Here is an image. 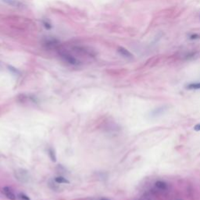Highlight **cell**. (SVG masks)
<instances>
[{
	"instance_id": "cell-1",
	"label": "cell",
	"mask_w": 200,
	"mask_h": 200,
	"mask_svg": "<svg viewBox=\"0 0 200 200\" xmlns=\"http://www.w3.org/2000/svg\"><path fill=\"white\" fill-rule=\"evenodd\" d=\"M60 57H61L65 62H67V64H70V65L77 66V65L80 64V62H79L74 56H73L71 54H70L68 52H66V51L60 52Z\"/></svg>"
},
{
	"instance_id": "cell-2",
	"label": "cell",
	"mask_w": 200,
	"mask_h": 200,
	"mask_svg": "<svg viewBox=\"0 0 200 200\" xmlns=\"http://www.w3.org/2000/svg\"><path fill=\"white\" fill-rule=\"evenodd\" d=\"M117 52H118V53H119L121 56H123L124 58H126V59H128V60H131V59L133 58V55H132L128 49H126V48H124V47H121V46L118 47Z\"/></svg>"
},
{
	"instance_id": "cell-3",
	"label": "cell",
	"mask_w": 200,
	"mask_h": 200,
	"mask_svg": "<svg viewBox=\"0 0 200 200\" xmlns=\"http://www.w3.org/2000/svg\"><path fill=\"white\" fill-rule=\"evenodd\" d=\"M2 192L4 193V195L6 196V197L7 199L10 200H16L17 197L14 195V193L11 191V189L8 187H4L2 188Z\"/></svg>"
},
{
	"instance_id": "cell-4",
	"label": "cell",
	"mask_w": 200,
	"mask_h": 200,
	"mask_svg": "<svg viewBox=\"0 0 200 200\" xmlns=\"http://www.w3.org/2000/svg\"><path fill=\"white\" fill-rule=\"evenodd\" d=\"M155 185H156V188H158L160 190H167V184L163 182V181H158L155 183Z\"/></svg>"
},
{
	"instance_id": "cell-5",
	"label": "cell",
	"mask_w": 200,
	"mask_h": 200,
	"mask_svg": "<svg viewBox=\"0 0 200 200\" xmlns=\"http://www.w3.org/2000/svg\"><path fill=\"white\" fill-rule=\"evenodd\" d=\"M164 110H166V109L163 107V106H162V107H159V108H157L156 110H154L152 112V116H159V115H161Z\"/></svg>"
},
{
	"instance_id": "cell-6",
	"label": "cell",
	"mask_w": 200,
	"mask_h": 200,
	"mask_svg": "<svg viewBox=\"0 0 200 200\" xmlns=\"http://www.w3.org/2000/svg\"><path fill=\"white\" fill-rule=\"evenodd\" d=\"M3 1L5 2H6L7 4L12 6H15V7L17 6V7H18V6H22V4L20 2L17 1V0H3Z\"/></svg>"
},
{
	"instance_id": "cell-7",
	"label": "cell",
	"mask_w": 200,
	"mask_h": 200,
	"mask_svg": "<svg viewBox=\"0 0 200 200\" xmlns=\"http://www.w3.org/2000/svg\"><path fill=\"white\" fill-rule=\"evenodd\" d=\"M186 89L189 90H196V89H200V82H196V83H191L188 84L186 86Z\"/></svg>"
},
{
	"instance_id": "cell-8",
	"label": "cell",
	"mask_w": 200,
	"mask_h": 200,
	"mask_svg": "<svg viewBox=\"0 0 200 200\" xmlns=\"http://www.w3.org/2000/svg\"><path fill=\"white\" fill-rule=\"evenodd\" d=\"M55 181L58 184H70V181L67 180V178L64 177H56L55 178Z\"/></svg>"
},
{
	"instance_id": "cell-9",
	"label": "cell",
	"mask_w": 200,
	"mask_h": 200,
	"mask_svg": "<svg viewBox=\"0 0 200 200\" xmlns=\"http://www.w3.org/2000/svg\"><path fill=\"white\" fill-rule=\"evenodd\" d=\"M48 155H49V157H50V159H51V160L52 162H56V156L55 151L52 148L48 149Z\"/></svg>"
},
{
	"instance_id": "cell-10",
	"label": "cell",
	"mask_w": 200,
	"mask_h": 200,
	"mask_svg": "<svg viewBox=\"0 0 200 200\" xmlns=\"http://www.w3.org/2000/svg\"><path fill=\"white\" fill-rule=\"evenodd\" d=\"M18 197L21 200H31L30 199V198H29L27 196H26V195L23 194V193H20V194L18 195Z\"/></svg>"
},
{
	"instance_id": "cell-11",
	"label": "cell",
	"mask_w": 200,
	"mask_h": 200,
	"mask_svg": "<svg viewBox=\"0 0 200 200\" xmlns=\"http://www.w3.org/2000/svg\"><path fill=\"white\" fill-rule=\"evenodd\" d=\"M42 23H43V26H44L47 30H49V29H51V28L52 27V26L49 23L47 22V21H43Z\"/></svg>"
},
{
	"instance_id": "cell-12",
	"label": "cell",
	"mask_w": 200,
	"mask_h": 200,
	"mask_svg": "<svg viewBox=\"0 0 200 200\" xmlns=\"http://www.w3.org/2000/svg\"><path fill=\"white\" fill-rule=\"evenodd\" d=\"M199 38V35L197 34H192L191 35H189V39L194 40V39H198Z\"/></svg>"
},
{
	"instance_id": "cell-13",
	"label": "cell",
	"mask_w": 200,
	"mask_h": 200,
	"mask_svg": "<svg viewBox=\"0 0 200 200\" xmlns=\"http://www.w3.org/2000/svg\"><path fill=\"white\" fill-rule=\"evenodd\" d=\"M8 68H9V70L10 71H12V72L14 73V74H20V72H19L16 68L13 67L12 66H8Z\"/></svg>"
},
{
	"instance_id": "cell-14",
	"label": "cell",
	"mask_w": 200,
	"mask_h": 200,
	"mask_svg": "<svg viewBox=\"0 0 200 200\" xmlns=\"http://www.w3.org/2000/svg\"><path fill=\"white\" fill-rule=\"evenodd\" d=\"M194 130H195V131H200V124H196V125L194 127Z\"/></svg>"
},
{
	"instance_id": "cell-15",
	"label": "cell",
	"mask_w": 200,
	"mask_h": 200,
	"mask_svg": "<svg viewBox=\"0 0 200 200\" xmlns=\"http://www.w3.org/2000/svg\"><path fill=\"white\" fill-rule=\"evenodd\" d=\"M100 200H110V199H105V198H104V199H101Z\"/></svg>"
},
{
	"instance_id": "cell-16",
	"label": "cell",
	"mask_w": 200,
	"mask_h": 200,
	"mask_svg": "<svg viewBox=\"0 0 200 200\" xmlns=\"http://www.w3.org/2000/svg\"><path fill=\"white\" fill-rule=\"evenodd\" d=\"M178 200H182V199H178Z\"/></svg>"
}]
</instances>
